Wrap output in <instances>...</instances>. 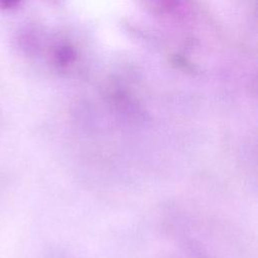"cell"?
Wrapping results in <instances>:
<instances>
[{
	"label": "cell",
	"instance_id": "6da1fadb",
	"mask_svg": "<svg viewBox=\"0 0 258 258\" xmlns=\"http://www.w3.org/2000/svg\"><path fill=\"white\" fill-rule=\"evenodd\" d=\"M76 58V49L68 43L59 44L53 50V59L55 64H57L58 67H68L72 62H74Z\"/></svg>",
	"mask_w": 258,
	"mask_h": 258
},
{
	"label": "cell",
	"instance_id": "7a4b0ae2",
	"mask_svg": "<svg viewBox=\"0 0 258 258\" xmlns=\"http://www.w3.org/2000/svg\"><path fill=\"white\" fill-rule=\"evenodd\" d=\"M145 5L157 13H170L177 9L182 0H143Z\"/></svg>",
	"mask_w": 258,
	"mask_h": 258
},
{
	"label": "cell",
	"instance_id": "3957f363",
	"mask_svg": "<svg viewBox=\"0 0 258 258\" xmlns=\"http://www.w3.org/2000/svg\"><path fill=\"white\" fill-rule=\"evenodd\" d=\"M22 0H0V10H9L17 7Z\"/></svg>",
	"mask_w": 258,
	"mask_h": 258
},
{
	"label": "cell",
	"instance_id": "277c9868",
	"mask_svg": "<svg viewBox=\"0 0 258 258\" xmlns=\"http://www.w3.org/2000/svg\"><path fill=\"white\" fill-rule=\"evenodd\" d=\"M45 1H47V2H50V3H57V2H59L60 0H45Z\"/></svg>",
	"mask_w": 258,
	"mask_h": 258
}]
</instances>
